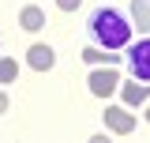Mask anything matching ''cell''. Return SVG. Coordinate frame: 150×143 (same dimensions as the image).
I'll use <instances>...</instances> for the list:
<instances>
[{
  "mask_svg": "<svg viewBox=\"0 0 150 143\" xmlns=\"http://www.w3.org/2000/svg\"><path fill=\"white\" fill-rule=\"evenodd\" d=\"M101 121H105V128L116 132V136H131V132H135V113H128L124 106H105Z\"/></svg>",
  "mask_w": 150,
  "mask_h": 143,
  "instance_id": "obj_3",
  "label": "cell"
},
{
  "mask_svg": "<svg viewBox=\"0 0 150 143\" xmlns=\"http://www.w3.org/2000/svg\"><path fill=\"white\" fill-rule=\"evenodd\" d=\"M86 34H90V41L101 45V49H128L131 23H128V15H124L120 8L105 4V8H94V11H90V19H86Z\"/></svg>",
  "mask_w": 150,
  "mask_h": 143,
  "instance_id": "obj_1",
  "label": "cell"
},
{
  "mask_svg": "<svg viewBox=\"0 0 150 143\" xmlns=\"http://www.w3.org/2000/svg\"><path fill=\"white\" fill-rule=\"evenodd\" d=\"M146 121H150V109H146Z\"/></svg>",
  "mask_w": 150,
  "mask_h": 143,
  "instance_id": "obj_13",
  "label": "cell"
},
{
  "mask_svg": "<svg viewBox=\"0 0 150 143\" xmlns=\"http://www.w3.org/2000/svg\"><path fill=\"white\" fill-rule=\"evenodd\" d=\"M79 4H83V0H56V8H60V11H75Z\"/></svg>",
  "mask_w": 150,
  "mask_h": 143,
  "instance_id": "obj_11",
  "label": "cell"
},
{
  "mask_svg": "<svg viewBox=\"0 0 150 143\" xmlns=\"http://www.w3.org/2000/svg\"><path fill=\"white\" fill-rule=\"evenodd\" d=\"M19 79V64L11 56H0V87H8V83H15Z\"/></svg>",
  "mask_w": 150,
  "mask_h": 143,
  "instance_id": "obj_10",
  "label": "cell"
},
{
  "mask_svg": "<svg viewBox=\"0 0 150 143\" xmlns=\"http://www.w3.org/2000/svg\"><path fill=\"white\" fill-rule=\"evenodd\" d=\"M146 98H150L146 83H124V102H128V106H143Z\"/></svg>",
  "mask_w": 150,
  "mask_h": 143,
  "instance_id": "obj_9",
  "label": "cell"
},
{
  "mask_svg": "<svg viewBox=\"0 0 150 143\" xmlns=\"http://www.w3.org/2000/svg\"><path fill=\"white\" fill-rule=\"evenodd\" d=\"M26 64H30L34 72H49V68L56 64L53 45H41V41H38V45H30V49H26Z\"/></svg>",
  "mask_w": 150,
  "mask_h": 143,
  "instance_id": "obj_5",
  "label": "cell"
},
{
  "mask_svg": "<svg viewBox=\"0 0 150 143\" xmlns=\"http://www.w3.org/2000/svg\"><path fill=\"white\" fill-rule=\"evenodd\" d=\"M131 26L150 34V0H131Z\"/></svg>",
  "mask_w": 150,
  "mask_h": 143,
  "instance_id": "obj_7",
  "label": "cell"
},
{
  "mask_svg": "<svg viewBox=\"0 0 150 143\" xmlns=\"http://www.w3.org/2000/svg\"><path fill=\"white\" fill-rule=\"evenodd\" d=\"M0 113H8V90H0Z\"/></svg>",
  "mask_w": 150,
  "mask_h": 143,
  "instance_id": "obj_12",
  "label": "cell"
},
{
  "mask_svg": "<svg viewBox=\"0 0 150 143\" xmlns=\"http://www.w3.org/2000/svg\"><path fill=\"white\" fill-rule=\"evenodd\" d=\"M83 60H86V64H105V68H116V64H120V53H116V49H101V45H86V49H83Z\"/></svg>",
  "mask_w": 150,
  "mask_h": 143,
  "instance_id": "obj_6",
  "label": "cell"
},
{
  "mask_svg": "<svg viewBox=\"0 0 150 143\" xmlns=\"http://www.w3.org/2000/svg\"><path fill=\"white\" fill-rule=\"evenodd\" d=\"M124 64H128V72L139 79V83H150V34L139 38L135 45L128 41V49H124Z\"/></svg>",
  "mask_w": 150,
  "mask_h": 143,
  "instance_id": "obj_2",
  "label": "cell"
},
{
  "mask_svg": "<svg viewBox=\"0 0 150 143\" xmlns=\"http://www.w3.org/2000/svg\"><path fill=\"white\" fill-rule=\"evenodd\" d=\"M86 83H90V94H94V98H109V94H112V90H116V83H120V75H116V72H98V68H94L90 72V75H86Z\"/></svg>",
  "mask_w": 150,
  "mask_h": 143,
  "instance_id": "obj_4",
  "label": "cell"
},
{
  "mask_svg": "<svg viewBox=\"0 0 150 143\" xmlns=\"http://www.w3.org/2000/svg\"><path fill=\"white\" fill-rule=\"evenodd\" d=\"M19 23H23V30H41V26H45V11H41L38 4H26V8L19 11Z\"/></svg>",
  "mask_w": 150,
  "mask_h": 143,
  "instance_id": "obj_8",
  "label": "cell"
}]
</instances>
